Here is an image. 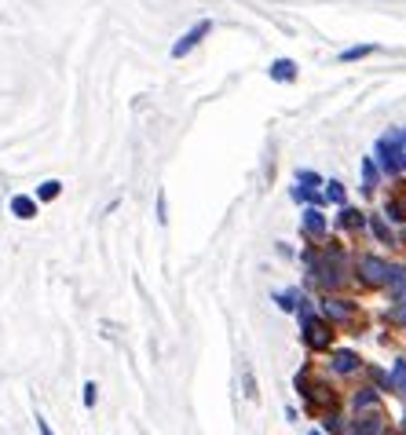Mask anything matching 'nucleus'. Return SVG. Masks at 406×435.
<instances>
[{"label":"nucleus","mask_w":406,"mask_h":435,"mask_svg":"<svg viewBox=\"0 0 406 435\" xmlns=\"http://www.w3.org/2000/svg\"><path fill=\"white\" fill-rule=\"evenodd\" d=\"M296 315H301V325H304V344L311 347V352H323V347H330L333 344V330L318 318V315H311L304 303L296 308Z\"/></svg>","instance_id":"f257e3e1"},{"label":"nucleus","mask_w":406,"mask_h":435,"mask_svg":"<svg viewBox=\"0 0 406 435\" xmlns=\"http://www.w3.org/2000/svg\"><path fill=\"white\" fill-rule=\"evenodd\" d=\"M296 391L304 395L308 406H323V402H333V388H326L323 381H318L311 369H304V373H296Z\"/></svg>","instance_id":"f03ea898"},{"label":"nucleus","mask_w":406,"mask_h":435,"mask_svg":"<svg viewBox=\"0 0 406 435\" xmlns=\"http://www.w3.org/2000/svg\"><path fill=\"white\" fill-rule=\"evenodd\" d=\"M359 282L370 289L384 286V282H388V264H384L381 256H359Z\"/></svg>","instance_id":"7ed1b4c3"},{"label":"nucleus","mask_w":406,"mask_h":435,"mask_svg":"<svg viewBox=\"0 0 406 435\" xmlns=\"http://www.w3.org/2000/svg\"><path fill=\"white\" fill-rule=\"evenodd\" d=\"M205 33H212V23H209V18H202V23H195V26H190L180 40H176V45H173V59H183V55H190V52H195L198 45H202V40H205Z\"/></svg>","instance_id":"20e7f679"},{"label":"nucleus","mask_w":406,"mask_h":435,"mask_svg":"<svg viewBox=\"0 0 406 435\" xmlns=\"http://www.w3.org/2000/svg\"><path fill=\"white\" fill-rule=\"evenodd\" d=\"M384 431V417H381V410L373 406L370 413H362L359 410V417H355V424H352V435H381Z\"/></svg>","instance_id":"39448f33"},{"label":"nucleus","mask_w":406,"mask_h":435,"mask_svg":"<svg viewBox=\"0 0 406 435\" xmlns=\"http://www.w3.org/2000/svg\"><path fill=\"white\" fill-rule=\"evenodd\" d=\"M323 315H326L330 322H355V303L337 300V296H326V300H323Z\"/></svg>","instance_id":"423d86ee"},{"label":"nucleus","mask_w":406,"mask_h":435,"mask_svg":"<svg viewBox=\"0 0 406 435\" xmlns=\"http://www.w3.org/2000/svg\"><path fill=\"white\" fill-rule=\"evenodd\" d=\"M267 74H271V81H282V84H289V81L296 77V62H293V59H274Z\"/></svg>","instance_id":"0eeeda50"},{"label":"nucleus","mask_w":406,"mask_h":435,"mask_svg":"<svg viewBox=\"0 0 406 435\" xmlns=\"http://www.w3.org/2000/svg\"><path fill=\"white\" fill-rule=\"evenodd\" d=\"M304 234H308V238H323V234H326V220H323V212L304 209Z\"/></svg>","instance_id":"6e6552de"},{"label":"nucleus","mask_w":406,"mask_h":435,"mask_svg":"<svg viewBox=\"0 0 406 435\" xmlns=\"http://www.w3.org/2000/svg\"><path fill=\"white\" fill-rule=\"evenodd\" d=\"M11 212L18 216V220H33V216H37V202L26 198V194H15V198H11Z\"/></svg>","instance_id":"1a4fd4ad"},{"label":"nucleus","mask_w":406,"mask_h":435,"mask_svg":"<svg viewBox=\"0 0 406 435\" xmlns=\"http://www.w3.org/2000/svg\"><path fill=\"white\" fill-rule=\"evenodd\" d=\"M333 369H337V373H355V369H359V355L355 352H333Z\"/></svg>","instance_id":"9d476101"},{"label":"nucleus","mask_w":406,"mask_h":435,"mask_svg":"<svg viewBox=\"0 0 406 435\" xmlns=\"http://www.w3.org/2000/svg\"><path fill=\"white\" fill-rule=\"evenodd\" d=\"M362 224H366V216H362L359 209H340V227H344V231H362Z\"/></svg>","instance_id":"9b49d317"},{"label":"nucleus","mask_w":406,"mask_h":435,"mask_svg":"<svg viewBox=\"0 0 406 435\" xmlns=\"http://www.w3.org/2000/svg\"><path fill=\"white\" fill-rule=\"evenodd\" d=\"M352 406H355V413H359V410H373V406H377V391H373V388H362V391H355Z\"/></svg>","instance_id":"f8f14e48"},{"label":"nucleus","mask_w":406,"mask_h":435,"mask_svg":"<svg viewBox=\"0 0 406 435\" xmlns=\"http://www.w3.org/2000/svg\"><path fill=\"white\" fill-rule=\"evenodd\" d=\"M59 194H62V183L59 180H45V183L37 187V202H55Z\"/></svg>","instance_id":"ddd939ff"},{"label":"nucleus","mask_w":406,"mask_h":435,"mask_svg":"<svg viewBox=\"0 0 406 435\" xmlns=\"http://www.w3.org/2000/svg\"><path fill=\"white\" fill-rule=\"evenodd\" d=\"M384 212H388L392 220H406V190H402V194H395V198H388Z\"/></svg>","instance_id":"4468645a"},{"label":"nucleus","mask_w":406,"mask_h":435,"mask_svg":"<svg viewBox=\"0 0 406 435\" xmlns=\"http://www.w3.org/2000/svg\"><path fill=\"white\" fill-rule=\"evenodd\" d=\"M388 384L399 391V395H406V362H402V359L392 366V377H388Z\"/></svg>","instance_id":"2eb2a0df"},{"label":"nucleus","mask_w":406,"mask_h":435,"mask_svg":"<svg viewBox=\"0 0 406 435\" xmlns=\"http://www.w3.org/2000/svg\"><path fill=\"white\" fill-rule=\"evenodd\" d=\"M301 303H304L301 289H286V293H279V308H286V311H296Z\"/></svg>","instance_id":"dca6fc26"},{"label":"nucleus","mask_w":406,"mask_h":435,"mask_svg":"<svg viewBox=\"0 0 406 435\" xmlns=\"http://www.w3.org/2000/svg\"><path fill=\"white\" fill-rule=\"evenodd\" d=\"M81 402H84V410H95V402H99V384H95V381H84Z\"/></svg>","instance_id":"f3484780"},{"label":"nucleus","mask_w":406,"mask_h":435,"mask_svg":"<svg viewBox=\"0 0 406 435\" xmlns=\"http://www.w3.org/2000/svg\"><path fill=\"white\" fill-rule=\"evenodd\" d=\"M377 48L373 45H359V48H348V52H340V62H355V59H366V55H373Z\"/></svg>","instance_id":"a211bd4d"},{"label":"nucleus","mask_w":406,"mask_h":435,"mask_svg":"<svg viewBox=\"0 0 406 435\" xmlns=\"http://www.w3.org/2000/svg\"><path fill=\"white\" fill-rule=\"evenodd\" d=\"M370 227H373V234L381 238V242H392V227L384 224V216H373V220H370Z\"/></svg>","instance_id":"6ab92c4d"},{"label":"nucleus","mask_w":406,"mask_h":435,"mask_svg":"<svg viewBox=\"0 0 406 435\" xmlns=\"http://www.w3.org/2000/svg\"><path fill=\"white\" fill-rule=\"evenodd\" d=\"M362 180H366V190L377 187V165H373L370 158H362Z\"/></svg>","instance_id":"aec40b11"},{"label":"nucleus","mask_w":406,"mask_h":435,"mask_svg":"<svg viewBox=\"0 0 406 435\" xmlns=\"http://www.w3.org/2000/svg\"><path fill=\"white\" fill-rule=\"evenodd\" d=\"M326 202H333V205H344V187H340L337 180H330V187H326Z\"/></svg>","instance_id":"412c9836"},{"label":"nucleus","mask_w":406,"mask_h":435,"mask_svg":"<svg viewBox=\"0 0 406 435\" xmlns=\"http://www.w3.org/2000/svg\"><path fill=\"white\" fill-rule=\"evenodd\" d=\"M296 183H301V187H318V183H323V180H318V172H311V168H304V172H296Z\"/></svg>","instance_id":"4be33fe9"},{"label":"nucleus","mask_w":406,"mask_h":435,"mask_svg":"<svg viewBox=\"0 0 406 435\" xmlns=\"http://www.w3.org/2000/svg\"><path fill=\"white\" fill-rule=\"evenodd\" d=\"M33 421H37V431H40V435H55V431H52V424H48V417H45V413H33Z\"/></svg>","instance_id":"5701e85b"},{"label":"nucleus","mask_w":406,"mask_h":435,"mask_svg":"<svg viewBox=\"0 0 406 435\" xmlns=\"http://www.w3.org/2000/svg\"><path fill=\"white\" fill-rule=\"evenodd\" d=\"M370 377H373V384H377L381 391H384V388H392V384H388V373H384V369H370Z\"/></svg>","instance_id":"b1692460"},{"label":"nucleus","mask_w":406,"mask_h":435,"mask_svg":"<svg viewBox=\"0 0 406 435\" xmlns=\"http://www.w3.org/2000/svg\"><path fill=\"white\" fill-rule=\"evenodd\" d=\"M384 318H388V322H395V325H406V303H402V308H395V311H388Z\"/></svg>","instance_id":"393cba45"},{"label":"nucleus","mask_w":406,"mask_h":435,"mask_svg":"<svg viewBox=\"0 0 406 435\" xmlns=\"http://www.w3.org/2000/svg\"><path fill=\"white\" fill-rule=\"evenodd\" d=\"M168 220V212H165V190L158 194V224H165Z\"/></svg>","instance_id":"a878e982"},{"label":"nucleus","mask_w":406,"mask_h":435,"mask_svg":"<svg viewBox=\"0 0 406 435\" xmlns=\"http://www.w3.org/2000/svg\"><path fill=\"white\" fill-rule=\"evenodd\" d=\"M308 435H323V431H308Z\"/></svg>","instance_id":"bb28decb"},{"label":"nucleus","mask_w":406,"mask_h":435,"mask_svg":"<svg viewBox=\"0 0 406 435\" xmlns=\"http://www.w3.org/2000/svg\"><path fill=\"white\" fill-rule=\"evenodd\" d=\"M402 431H406V417H402Z\"/></svg>","instance_id":"cd10ccee"},{"label":"nucleus","mask_w":406,"mask_h":435,"mask_svg":"<svg viewBox=\"0 0 406 435\" xmlns=\"http://www.w3.org/2000/svg\"><path fill=\"white\" fill-rule=\"evenodd\" d=\"M381 435H384V431H381Z\"/></svg>","instance_id":"c85d7f7f"}]
</instances>
